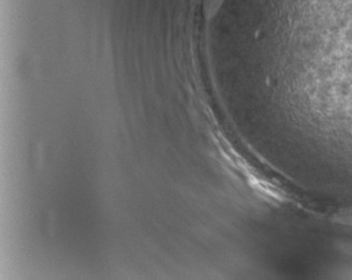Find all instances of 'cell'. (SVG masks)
Wrapping results in <instances>:
<instances>
[{
  "instance_id": "cell-1",
  "label": "cell",
  "mask_w": 352,
  "mask_h": 280,
  "mask_svg": "<svg viewBox=\"0 0 352 280\" xmlns=\"http://www.w3.org/2000/svg\"><path fill=\"white\" fill-rule=\"evenodd\" d=\"M338 222H344V224H352V211H344L339 213L337 218Z\"/></svg>"
}]
</instances>
